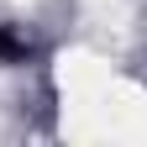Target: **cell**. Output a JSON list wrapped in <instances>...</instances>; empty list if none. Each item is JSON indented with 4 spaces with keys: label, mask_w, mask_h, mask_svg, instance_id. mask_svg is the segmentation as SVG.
<instances>
[{
    "label": "cell",
    "mask_w": 147,
    "mask_h": 147,
    "mask_svg": "<svg viewBox=\"0 0 147 147\" xmlns=\"http://www.w3.org/2000/svg\"><path fill=\"white\" fill-rule=\"evenodd\" d=\"M37 58V37L21 21H0V68H26Z\"/></svg>",
    "instance_id": "1"
}]
</instances>
